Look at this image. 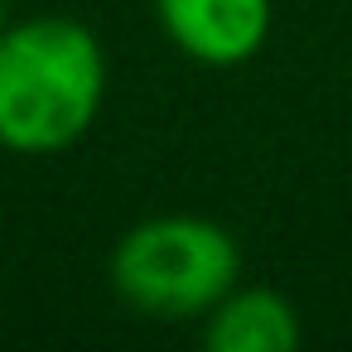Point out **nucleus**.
Instances as JSON below:
<instances>
[{"label": "nucleus", "mask_w": 352, "mask_h": 352, "mask_svg": "<svg viewBox=\"0 0 352 352\" xmlns=\"http://www.w3.org/2000/svg\"><path fill=\"white\" fill-rule=\"evenodd\" d=\"M111 87L102 39L73 15H30L0 30V150L63 155L102 116Z\"/></svg>", "instance_id": "f257e3e1"}, {"label": "nucleus", "mask_w": 352, "mask_h": 352, "mask_svg": "<svg viewBox=\"0 0 352 352\" xmlns=\"http://www.w3.org/2000/svg\"><path fill=\"white\" fill-rule=\"evenodd\" d=\"M107 280L126 309L155 323H203L208 309L241 285V246L212 217L155 212L121 232Z\"/></svg>", "instance_id": "f03ea898"}, {"label": "nucleus", "mask_w": 352, "mask_h": 352, "mask_svg": "<svg viewBox=\"0 0 352 352\" xmlns=\"http://www.w3.org/2000/svg\"><path fill=\"white\" fill-rule=\"evenodd\" d=\"M164 39L203 68L251 63L275 25V0H155Z\"/></svg>", "instance_id": "7ed1b4c3"}, {"label": "nucleus", "mask_w": 352, "mask_h": 352, "mask_svg": "<svg viewBox=\"0 0 352 352\" xmlns=\"http://www.w3.org/2000/svg\"><path fill=\"white\" fill-rule=\"evenodd\" d=\"M203 342L212 352H294L304 342V318L280 289L236 285L208 309Z\"/></svg>", "instance_id": "20e7f679"}, {"label": "nucleus", "mask_w": 352, "mask_h": 352, "mask_svg": "<svg viewBox=\"0 0 352 352\" xmlns=\"http://www.w3.org/2000/svg\"><path fill=\"white\" fill-rule=\"evenodd\" d=\"M0 30H6V25H0Z\"/></svg>", "instance_id": "39448f33"}]
</instances>
